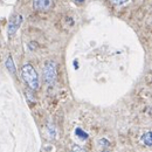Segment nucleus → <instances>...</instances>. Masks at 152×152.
Returning <instances> with one entry per match:
<instances>
[{"mask_svg": "<svg viewBox=\"0 0 152 152\" xmlns=\"http://www.w3.org/2000/svg\"><path fill=\"white\" fill-rule=\"evenodd\" d=\"M20 23H21V17H19V15H13L11 18L10 23H8V37L10 38H12L17 33Z\"/></svg>", "mask_w": 152, "mask_h": 152, "instance_id": "7ed1b4c3", "label": "nucleus"}, {"mask_svg": "<svg viewBox=\"0 0 152 152\" xmlns=\"http://www.w3.org/2000/svg\"><path fill=\"white\" fill-rule=\"evenodd\" d=\"M102 152H109V151H102Z\"/></svg>", "mask_w": 152, "mask_h": 152, "instance_id": "9b49d317", "label": "nucleus"}, {"mask_svg": "<svg viewBox=\"0 0 152 152\" xmlns=\"http://www.w3.org/2000/svg\"><path fill=\"white\" fill-rule=\"evenodd\" d=\"M72 151L73 152H86L81 146H78V145H73V146H72Z\"/></svg>", "mask_w": 152, "mask_h": 152, "instance_id": "6e6552de", "label": "nucleus"}, {"mask_svg": "<svg viewBox=\"0 0 152 152\" xmlns=\"http://www.w3.org/2000/svg\"><path fill=\"white\" fill-rule=\"evenodd\" d=\"M21 75L23 81L32 90H37L39 88V75L32 64H25L21 68Z\"/></svg>", "mask_w": 152, "mask_h": 152, "instance_id": "f257e3e1", "label": "nucleus"}, {"mask_svg": "<svg viewBox=\"0 0 152 152\" xmlns=\"http://www.w3.org/2000/svg\"><path fill=\"white\" fill-rule=\"evenodd\" d=\"M76 134H77L78 137H82L83 139H87V138H88V134L84 132L82 129H76Z\"/></svg>", "mask_w": 152, "mask_h": 152, "instance_id": "0eeeda50", "label": "nucleus"}, {"mask_svg": "<svg viewBox=\"0 0 152 152\" xmlns=\"http://www.w3.org/2000/svg\"><path fill=\"white\" fill-rule=\"evenodd\" d=\"M5 66H6L7 70H8L11 74H15V73H17L15 64H14V62H13V58H12V56L7 57V60H6V62H5Z\"/></svg>", "mask_w": 152, "mask_h": 152, "instance_id": "39448f33", "label": "nucleus"}, {"mask_svg": "<svg viewBox=\"0 0 152 152\" xmlns=\"http://www.w3.org/2000/svg\"><path fill=\"white\" fill-rule=\"evenodd\" d=\"M76 1H84V0H76Z\"/></svg>", "mask_w": 152, "mask_h": 152, "instance_id": "9d476101", "label": "nucleus"}, {"mask_svg": "<svg viewBox=\"0 0 152 152\" xmlns=\"http://www.w3.org/2000/svg\"><path fill=\"white\" fill-rule=\"evenodd\" d=\"M142 142L146 145V146H151L152 145V133L151 131H148L146 133H144L143 134V137H142Z\"/></svg>", "mask_w": 152, "mask_h": 152, "instance_id": "423d86ee", "label": "nucleus"}, {"mask_svg": "<svg viewBox=\"0 0 152 152\" xmlns=\"http://www.w3.org/2000/svg\"><path fill=\"white\" fill-rule=\"evenodd\" d=\"M53 4V0H33V8L45 11L48 10Z\"/></svg>", "mask_w": 152, "mask_h": 152, "instance_id": "20e7f679", "label": "nucleus"}, {"mask_svg": "<svg viewBox=\"0 0 152 152\" xmlns=\"http://www.w3.org/2000/svg\"><path fill=\"white\" fill-rule=\"evenodd\" d=\"M43 76H45V80L47 82V84L52 86L54 84L55 80H56V63L54 61H50L48 60L46 63H45V67H43Z\"/></svg>", "mask_w": 152, "mask_h": 152, "instance_id": "f03ea898", "label": "nucleus"}, {"mask_svg": "<svg viewBox=\"0 0 152 152\" xmlns=\"http://www.w3.org/2000/svg\"><path fill=\"white\" fill-rule=\"evenodd\" d=\"M114 5H123V4H125V2H128L129 0H110Z\"/></svg>", "mask_w": 152, "mask_h": 152, "instance_id": "1a4fd4ad", "label": "nucleus"}]
</instances>
